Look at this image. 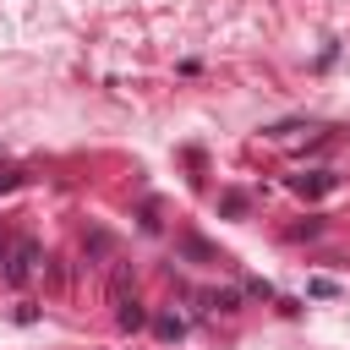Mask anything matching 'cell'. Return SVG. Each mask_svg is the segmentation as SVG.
I'll return each instance as SVG.
<instances>
[{"label":"cell","mask_w":350,"mask_h":350,"mask_svg":"<svg viewBox=\"0 0 350 350\" xmlns=\"http://www.w3.org/2000/svg\"><path fill=\"white\" fill-rule=\"evenodd\" d=\"M0 262H5V284H27L33 279V262H38V241H16V252L0 257Z\"/></svg>","instance_id":"1"},{"label":"cell","mask_w":350,"mask_h":350,"mask_svg":"<svg viewBox=\"0 0 350 350\" xmlns=\"http://www.w3.org/2000/svg\"><path fill=\"white\" fill-rule=\"evenodd\" d=\"M290 186H295L301 197H323V191H334V186H339V175H328V170H312V175H295Z\"/></svg>","instance_id":"2"},{"label":"cell","mask_w":350,"mask_h":350,"mask_svg":"<svg viewBox=\"0 0 350 350\" xmlns=\"http://www.w3.org/2000/svg\"><path fill=\"white\" fill-rule=\"evenodd\" d=\"M175 252H180V257H197V262H224V257H219L213 246H202L197 235H180V241H175Z\"/></svg>","instance_id":"3"},{"label":"cell","mask_w":350,"mask_h":350,"mask_svg":"<svg viewBox=\"0 0 350 350\" xmlns=\"http://www.w3.org/2000/svg\"><path fill=\"white\" fill-rule=\"evenodd\" d=\"M202 306H208V312H235V306H241V290H208Z\"/></svg>","instance_id":"4"},{"label":"cell","mask_w":350,"mask_h":350,"mask_svg":"<svg viewBox=\"0 0 350 350\" xmlns=\"http://www.w3.org/2000/svg\"><path fill=\"white\" fill-rule=\"evenodd\" d=\"M115 306H120V312H115V323H120V328H142V323H148V312H142L137 301H115Z\"/></svg>","instance_id":"5"},{"label":"cell","mask_w":350,"mask_h":350,"mask_svg":"<svg viewBox=\"0 0 350 350\" xmlns=\"http://www.w3.org/2000/svg\"><path fill=\"white\" fill-rule=\"evenodd\" d=\"M153 328H159V339H180V334H186V323H180V317H159Z\"/></svg>","instance_id":"6"},{"label":"cell","mask_w":350,"mask_h":350,"mask_svg":"<svg viewBox=\"0 0 350 350\" xmlns=\"http://www.w3.org/2000/svg\"><path fill=\"white\" fill-rule=\"evenodd\" d=\"M290 131H301V120H273V126H262V137H290Z\"/></svg>","instance_id":"7"},{"label":"cell","mask_w":350,"mask_h":350,"mask_svg":"<svg viewBox=\"0 0 350 350\" xmlns=\"http://www.w3.org/2000/svg\"><path fill=\"white\" fill-rule=\"evenodd\" d=\"M219 208H224V213H246V197H241V191H224Z\"/></svg>","instance_id":"8"},{"label":"cell","mask_w":350,"mask_h":350,"mask_svg":"<svg viewBox=\"0 0 350 350\" xmlns=\"http://www.w3.org/2000/svg\"><path fill=\"white\" fill-rule=\"evenodd\" d=\"M22 180H27V175H22V170H0V197H5V191H16V186H22Z\"/></svg>","instance_id":"9"},{"label":"cell","mask_w":350,"mask_h":350,"mask_svg":"<svg viewBox=\"0 0 350 350\" xmlns=\"http://www.w3.org/2000/svg\"><path fill=\"white\" fill-rule=\"evenodd\" d=\"M306 290H312V295H323V301H328V295H339V284H334V279H312Z\"/></svg>","instance_id":"10"}]
</instances>
